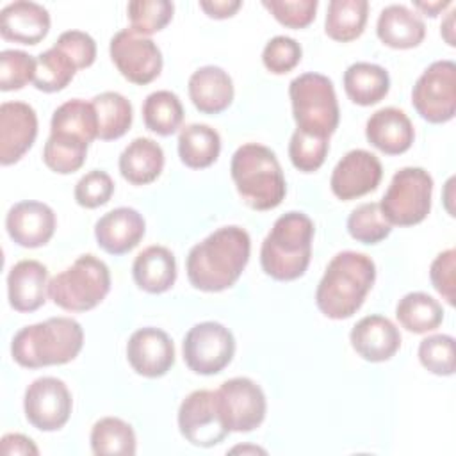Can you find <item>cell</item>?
Instances as JSON below:
<instances>
[{"label":"cell","mask_w":456,"mask_h":456,"mask_svg":"<svg viewBox=\"0 0 456 456\" xmlns=\"http://www.w3.org/2000/svg\"><path fill=\"white\" fill-rule=\"evenodd\" d=\"M251 251L249 233L235 224L217 228L194 244L185 260L191 285L203 292L230 289L248 265Z\"/></svg>","instance_id":"1"},{"label":"cell","mask_w":456,"mask_h":456,"mask_svg":"<svg viewBox=\"0 0 456 456\" xmlns=\"http://www.w3.org/2000/svg\"><path fill=\"white\" fill-rule=\"evenodd\" d=\"M376 280V264L358 251L337 253L315 290L317 308L330 319H347L360 310Z\"/></svg>","instance_id":"2"},{"label":"cell","mask_w":456,"mask_h":456,"mask_svg":"<svg viewBox=\"0 0 456 456\" xmlns=\"http://www.w3.org/2000/svg\"><path fill=\"white\" fill-rule=\"evenodd\" d=\"M84 346V330L71 317H50L21 328L11 342L14 362L27 369L62 365L75 360Z\"/></svg>","instance_id":"3"},{"label":"cell","mask_w":456,"mask_h":456,"mask_svg":"<svg viewBox=\"0 0 456 456\" xmlns=\"http://www.w3.org/2000/svg\"><path fill=\"white\" fill-rule=\"evenodd\" d=\"M314 221L305 212L280 216L260 248V264L267 276L292 281L305 274L312 256Z\"/></svg>","instance_id":"4"},{"label":"cell","mask_w":456,"mask_h":456,"mask_svg":"<svg viewBox=\"0 0 456 456\" xmlns=\"http://www.w3.org/2000/svg\"><path fill=\"white\" fill-rule=\"evenodd\" d=\"M232 180L242 201L253 210L276 208L287 183L274 151L258 142H246L235 150L230 164Z\"/></svg>","instance_id":"5"},{"label":"cell","mask_w":456,"mask_h":456,"mask_svg":"<svg viewBox=\"0 0 456 456\" xmlns=\"http://www.w3.org/2000/svg\"><path fill=\"white\" fill-rule=\"evenodd\" d=\"M110 290V271L103 260L80 255L68 269L48 280V297L68 312H87Z\"/></svg>","instance_id":"6"},{"label":"cell","mask_w":456,"mask_h":456,"mask_svg":"<svg viewBox=\"0 0 456 456\" xmlns=\"http://www.w3.org/2000/svg\"><path fill=\"white\" fill-rule=\"evenodd\" d=\"M296 130L326 137L337 130L340 110L333 82L321 73H303L289 86Z\"/></svg>","instance_id":"7"},{"label":"cell","mask_w":456,"mask_h":456,"mask_svg":"<svg viewBox=\"0 0 456 456\" xmlns=\"http://www.w3.org/2000/svg\"><path fill=\"white\" fill-rule=\"evenodd\" d=\"M433 178L422 167H403L379 201V208L390 224L413 226L422 223L431 210Z\"/></svg>","instance_id":"8"},{"label":"cell","mask_w":456,"mask_h":456,"mask_svg":"<svg viewBox=\"0 0 456 456\" xmlns=\"http://www.w3.org/2000/svg\"><path fill=\"white\" fill-rule=\"evenodd\" d=\"M411 103L428 123H447L456 112V64L449 59L431 62L411 89Z\"/></svg>","instance_id":"9"},{"label":"cell","mask_w":456,"mask_h":456,"mask_svg":"<svg viewBox=\"0 0 456 456\" xmlns=\"http://www.w3.org/2000/svg\"><path fill=\"white\" fill-rule=\"evenodd\" d=\"M182 353L185 365L192 372L212 376L221 372L232 362L235 338L221 322H198L185 333Z\"/></svg>","instance_id":"10"},{"label":"cell","mask_w":456,"mask_h":456,"mask_svg":"<svg viewBox=\"0 0 456 456\" xmlns=\"http://www.w3.org/2000/svg\"><path fill=\"white\" fill-rule=\"evenodd\" d=\"M223 426L232 433H248L264 422L267 403L264 390L249 378L226 379L217 390Z\"/></svg>","instance_id":"11"},{"label":"cell","mask_w":456,"mask_h":456,"mask_svg":"<svg viewBox=\"0 0 456 456\" xmlns=\"http://www.w3.org/2000/svg\"><path fill=\"white\" fill-rule=\"evenodd\" d=\"M109 53L118 71L132 84L153 82L162 71V53L146 36L123 28L110 37Z\"/></svg>","instance_id":"12"},{"label":"cell","mask_w":456,"mask_h":456,"mask_svg":"<svg viewBox=\"0 0 456 456\" xmlns=\"http://www.w3.org/2000/svg\"><path fill=\"white\" fill-rule=\"evenodd\" d=\"M73 399L66 383L53 376L34 379L23 397L27 420L39 431L61 429L71 415Z\"/></svg>","instance_id":"13"},{"label":"cell","mask_w":456,"mask_h":456,"mask_svg":"<svg viewBox=\"0 0 456 456\" xmlns=\"http://www.w3.org/2000/svg\"><path fill=\"white\" fill-rule=\"evenodd\" d=\"M178 429L196 447H212L226 438L230 431L221 422L214 390H194L182 401Z\"/></svg>","instance_id":"14"},{"label":"cell","mask_w":456,"mask_h":456,"mask_svg":"<svg viewBox=\"0 0 456 456\" xmlns=\"http://www.w3.org/2000/svg\"><path fill=\"white\" fill-rule=\"evenodd\" d=\"M383 176V167L379 159L362 148L347 151L333 167L330 187L331 192L342 200H356L365 196L379 185Z\"/></svg>","instance_id":"15"},{"label":"cell","mask_w":456,"mask_h":456,"mask_svg":"<svg viewBox=\"0 0 456 456\" xmlns=\"http://www.w3.org/2000/svg\"><path fill=\"white\" fill-rule=\"evenodd\" d=\"M126 360L139 376L160 378L175 363L173 340L164 330L139 328L126 342Z\"/></svg>","instance_id":"16"},{"label":"cell","mask_w":456,"mask_h":456,"mask_svg":"<svg viewBox=\"0 0 456 456\" xmlns=\"http://www.w3.org/2000/svg\"><path fill=\"white\" fill-rule=\"evenodd\" d=\"M37 135L36 110L25 102H4L0 105V162H18L34 144Z\"/></svg>","instance_id":"17"},{"label":"cell","mask_w":456,"mask_h":456,"mask_svg":"<svg viewBox=\"0 0 456 456\" xmlns=\"http://www.w3.org/2000/svg\"><path fill=\"white\" fill-rule=\"evenodd\" d=\"M55 214L43 201H20L5 216L9 237L21 248L45 246L55 232Z\"/></svg>","instance_id":"18"},{"label":"cell","mask_w":456,"mask_h":456,"mask_svg":"<svg viewBox=\"0 0 456 456\" xmlns=\"http://www.w3.org/2000/svg\"><path fill=\"white\" fill-rule=\"evenodd\" d=\"M144 217L132 207H118L103 214L94 224L98 246L110 255L132 251L144 237Z\"/></svg>","instance_id":"19"},{"label":"cell","mask_w":456,"mask_h":456,"mask_svg":"<svg viewBox=\"0 0 456 456\" xmlns=\"http://www.w3.org/2000/svg\"><path fill=\"white\" fill-rule=\"evenodd\" d=\"M349 340L353 349L367 362L378 363L390 360L401 347L397 326L378 314L362 317L351 330Z\"/></svg>","instance_id":"20"},{"label":"cell","mask_w":456,"mask_h":456,"mask_svg":"<svg viewBox=\"0 0 456 456\" xmlns=\"http://www.w3.org/2000/svg\"><path fill=\"white\" fill-rule=\"evenodd\" d=\"M50 30L46 7L28 0H16L0 11V34L7 41L37 45Z\"/></svg>","instance_id":"21"},{"label":"cell","mask_w":456,"mask_h":456,"mask_svg":"<svg viewBox=\"0 0 456 456\" xmlns=\"http://www.w3.org/2000/svg\"><path fill=\"white\" fill-rule=\"evenodd\" d=\"M367 141L387 155H401L410 150L415 130L404 110L383 107L372 112L365 123Z\"/></svg>","instance_id":"22"},{"label":"cell","mask_w":456,"mask_h":456,"mask_svg":"<svg viewBox=\"0 0 456 456\" xmlns=\"http://www.w3.org/2000/svg\"><path fill=\"white\" fill-rule=\"evenodd\" d=\"M48 296V269L37 260L16 262L7 274V297L16 312L41 308Z\"/></svg>","instance_id":"23"},{"label":"cell","mask_w":456,"mask_h":456,"mask_svg":"<svg viewBox=\"0 0 456 456\" xmlns=\"http://www.w3.org/2000/svg\"><path fill=\"white\" fill-rule=\"evenodd\" d=\"M189 98L201 114H219L233 100L232 77L219 66H201L189 77Z\"/></svg>","instance_id":"24"},{"label":"cell","mask_w":456,"mask_h":456,"mask_svg":"<svg viewBox=\"0 0 456 456\" xmlns=\"http://www.w3.org/2000/svg\"><path fill=\"white\" fill-rule=\"evenodd\" d=\"M376 34L383 45L395 50H408L424 41L426 25L415 11L403 4H390L378 16Z\"/></svg>","instance_id":"25"},{"label":"cell","mask_w":456,"mask_h":456,"mask_svg":"<svg viewBox=\"0 0 456 456\" xmlns=\"http://www.w3.org/2000/svg\"><path fill=\"white\" fill-rule=\"evenodd\" d=\"M132 276L144 292L162 294L169 290L176 280L175 255L166 246H148L135 256Z\"/></svg>","instance_id":"26"},{"label":"cell","mask_w":456,"mask_h":456,"mask_svg":"<svg viewBox=\"0 0 456 456\" xmlns=\"http://www.w3.org/2000/svg\"><path fill=\"white\" fill-rule=\"evenodd\" d=\"M119 173L132 185H146L157 180L164 167V151L150 137H135L119 155Z\"/></svg>","instance_id":"27"},{"label":"cell","mask_w":456,"mask_h":456,"mask_svg":"<svg viewBox=\"0 0 456 456\" xmlns=\"http://www.w3.org/2000/svg\"><path fill=\"white\" fill-rule=\"evenodd\" d=\"M50 134L91 144L98 137V119L91 102L73 98L53 110Z\"/></svg>","instance_id":"28"},{"label":"cell","mask_w":456,"mask_h":456,"mask_svg":"<svg viewBox=\"0 0 456 456\" xmlns=\"http://www.w3.org/2000/svg\"><path fill=\"white\" fill-rule=\"evenodd\" d=\"M344 89L356 105H374L388 94L390 77L379 64L353 62L344 71Z\"/></svg>","instance_id":"29"},{"label":"cell","mask_w":456,"mask_h":456,"mask_svg":"<svg viewBox=\"0 0 456 456\" xmlns=\"http://www.w3.org/2000/svg\"><path fill=\"white\" fill-rule=\"evenodd\" d=\"M221 151V137L217 130L205 123H191L178 134L180 160L191 169L212 166Z\"/></svg>","instance_id":"30"},{"label":"cell","mask_w":456,"mask_h":456,"mask_svg":"<svg viewBox=\"0 0 456 456\" xmlns=\"http://www.w3.org/2000/svg\"><path fill=\"white\" fill-rule=\"evenodd\" d=\"M369 16L367 0H331L328 4L324 30L340 43H349L362 36Z\"/></svg>","instance_id":"31"},{"label":"cell","mask_w":456,"mask_h":456,"mask_svg":"<svg viewBox=\"0 0 456 456\" xmlns=\"http://www.w3.org/2000/svg\"><path fill=\"white\" fill-rule=\"evenodd\" d=\"M395 317L404 330L411 333H428L442 324L444 308L426 292H408L397 301Z\"/></svg>","instance_id":"32"},{"label":"cell","mask_w":456,"mask_h":456,"mask_svg":"<svg viewBox=\"0 0 456 456\" xmlns=\"http://www.w3.org/2000/svg\"><path fill=\"white\" fill-rule=\"evenodd\" d=\"M98 119V139L114 141L125 135L132 125V103L116 91H105L91 100Z\"/></svg>","instance_id":"33"},{"label":"cell","mask_w":456,"mask_h":456,"mask_svg":"<svg viewBox=\"0 0 456 456\" xmlns=\"http://www.w3.org/2000/svg\"><path fill=\"white\" fill-rule=\"evenodd\" d=\"M91 449L96 456H132L137 440L132 426L119 417H103L91 429Z\"/></svg>","instance_id":"34"},{"label":"cell","mask_w":456,"mask_h":456,"mask_svg":"<svg viewBox=\"0 0 456 456\" xmlns=\"http://www.w3.org/2000/svg\"><path fill=\"white\" fill-rule=\"evenodd\" d=\"M142 119L148 130L159 135H171L182 126L183 105L175 93L167 89L155 91L142 103Z\"/></svg>","instance_id":"35"},{"label":"cell","mask_w":456,"mask_h":456,"mask_svg":"<svg viewBox=\"0 0 456 456\" xmlns=\"http://www.w3.org/2000/svg\"><path fill=\"white\" fill-rule=\"evenodd\" d=\"M36 62V75L32 84L43 93L62 91L73 80L78 69L75 62L57 46L41 52Z\"/></svg>","instance_id":"36"},{"label":"cell","mask_w":456,"mask_h":456,"mask_svg":"<svg viewBox=\"0 0 456 456\" xmlns=\"http://www.w3.org/2000/svg\"><path fill=\"white\" fill-rule=\"evenodd\" d=\"M349 235L362 244H378L392 232V224L383 216L379 203H362L347 217Z\"/></svg>","instance_id":"37"},{"label":"cell","mask_w":456,"mask_h":456,"mask_svg":"<svg viewBox=\"0 0 456 456\" xmlns=\"http://www.w3.org/2000/svg\"><path fill=\"white\" fill-rule=\"evenodd\" d=\"M175 5L169 0H132L126 5L130 30L139 36H151L162 30L173 18Z\"/></svg>","instance_id":"38"},{"label":"cell","mask_w":456,"mask_h":456,"mask_svg":"<svg viewBox=\"0 0 456 456\" xmlns=\"http://www.w3.org/2000/svg\"><path fill=\"white\" fill-rule=\"evenodd\" d=\"M87 148L86 142L50 134L43 148V160L53 173L69 175L84 166Z\"/></svg>","instance_id":"39"},{"label":"cell","mask_w":456,"mask_h":456,"mask_svg":"<svg viewBox=\"0 0 456 456\" xmlns=\"http://www.w3.org/2000/svg\"><path fill=\"white\" fill-rule=\"evenodd\" d=\"M330 139L294 130L289 142V157L296 169L303 173L317 171L328 155Z\"/></svg>","instance_id":"40"},{"label":"cell","mask_w":456,"mask_h":456,"mask_svg":"<svg viewBox=\"0 0 456 456\" xmlns=\"http://www.w3.org/2000/svg\"><path fill=\"white\" fill-rule=\"evenodd\" d=\"M419 360L424 369L436 376L454 374V338L445 333L429 335L419 344Z\"/></svg>","instance_id":"41"},{"label":"cell","mask_w":456,"mask_h":456,"mask_svg":"<svg viewBox=\"0 0 456 456\" xmlns=\"http://www.w3.org/2000/svg\"><path fill=\"white\" fill-rule=\"evenodd\" d=\"M36 59L21 50L0 52V89L16 91L34 82Z\"/></svg>","instance_id":"42"},{"label":"cell","mask_w":456,"mask_h":456,"mask_svg":"<svg viewBox=\"0 0 456 456\" xmlns=\"http://www.w3.org/2000/svg\"><path fill=\"white\" fill-rule=\"evenodd\" d=\"M301 45L289 36H276L267 41L262 52V62L264 66L274 73L283 75L292 71L299 61H301Z\"/></svg>","instance_id":"43"},{"label":"cell","mask_w":456,"mask_h":456,"mask_svg":"<svg viewBox=\"0 0 456 456\" xmlns=\"http://www.w3.org/2000/svg\"><path fill=\"white\" fill-rule=\"evenodd\" d=\"M114 194V182L109 173L93 169L86 173L75 185V201L84 208H98Z\"/></svg>","instance_id":"44"},{"label":"cell","mask_w":456,"mask_h":456,"mask_svg":"<svg viewBox=\"0 0 456 456\" xmlns=\"http://www.w3.org/2000/svg\"><path fill=\"white\" fill-rule=\"evenodd\" d=\"M262 5L285 27L305 28L314 18L319 2L317 0H264Z\"/></svg>","instance_id":"45"},{"label":"cell","mask_w":456,"mask_h":456,"mask_svg":"<svg viewBox=\"0 0 456 456\" xmlns=\"http://www.w3.org/2000/svg\"><path fill=\"white\" fill-rule=\"evenodd\" d=\"M53 46L62 50L78 69L89 68L96 59V43L87 32L82 30L62 32Z\"/></svg>","instance_id":"46"},{"label":"cell","mask_w":456,"mask_h":456,"mask_svg":"<svg viewBox=\"0 0 456 456\" xmlns=\"http://www.w3.org/2000/svg\"><path fill=\"white\" fill-rule=\"evenodd\" d=\"M454 269H456V251L452 248L438 253L431 262L429 278L435 290L452 306L454 305Z\"/></svg>","instance_id":"47"},{"label":"cell","mask_w":456,"mask_h":456,"mask_svg":"<svg viewBox=\"0 0 456 456\" xmlns=\"http://www.w3.org/2000/svg\"><path fill=\"white\" fill-rule=\"evenodd\" d=\"M0 449L2 454H39V449L36 447V444L21 435V433H7L2 436L0 440Z\"/></svg>","instance_id":"48"},{"label":"cell","mask_w":456,"mask_h":456,"mask_svg":"<svg viewBox=\"0 0 456 456\" xmlns=\"http://www.w3.org/2000/svg\"><path fill=\"white\" fill-rule=\"evenodd\" d=\"M240 0H200V7L207 16L216 20H224L233 16L240 9Z\"/></svg>","instance_id":"49"},{"label":"cell","mask_w":456,"mask_h":456,"mask_svg":"<svg viewBox=\"0 0 456 456\" xmlns=\"http://www.w3.org/2000/svg\"><path fill=\"white\" fill-rule=\"evenodd\" d=\"M413 5H415L417 9H420L422 12H426L428 16L435 18V16H438V14H440V11H444L445 7H449V5H451V2H449V0H436V2H413Z\"/></svg>","instance_id":"50"},{"label":"cell","mask_w":456,"mask_h":456,"mask_svg":"<svg viewBox=\"0 0 456 456\" xmlns=\"http://www.w3.org/2000/svg\"><path fill=\"white\" fill-rule=\"evenodd\" d=\"M452 14H454V9L447 14L445 23L442 25V36H444V39L447 41V45H451V46L456 45V43H454V36H452Z\"/></svg>","instance_id":"51"},{"label":"cell","mask_w":456,"mask_h":456,"mask_svg":"<svg viewBox=\"0 0 456 456\" xmlns=\"http://www.w3.org/2000/svg\"><path fill=\"white\" fill-rule=\"evenodd\" d=\"M230 452H262V454H265V451L264 449H258V447H233Z\"/></svg>","instance_id":"52"}]
</instances>
